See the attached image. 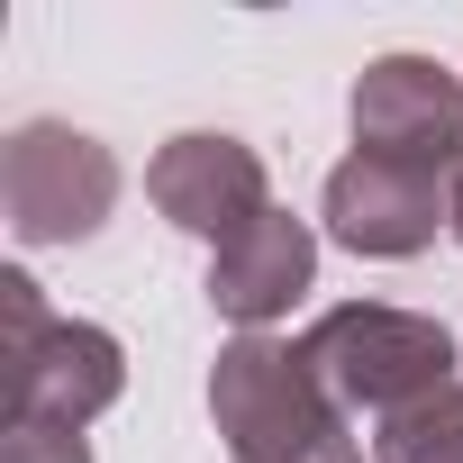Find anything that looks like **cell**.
Listing matches in <instances>:
<instances>
[{
	"label": "cell",
	"mask_w": 463,
	"mask_h": 463,
	"mask_svg": "<svg viewBox=\"0 0 463 463\" xmlns=\"http://www.w3.org/2000/svg\"><path fill=\"white\" fill-rule=\"evenodd\" d=\"M209 418L237 463H364L345 436V409L282 336H227L209 364Z\"/></svg>",
	"instance_id": "cell-1"
},
{
	"label": "cell",
	"mask_w": 463,
	"mask_h": 463,
	"mask_svg": "<svg viewBox=\"0 0 463 463\" xmlns=\"http://www.w3.org/2000/svg\"><path fill=\"white\" fill-rule=\"evenodd\" d=\"M354 155H382V164H418V173H463V82L427 55H382L354 73Z\"/></svg>",
	"instance_id": "cell-5"
},
{
	"label": "cell",
	"mask_w": 463,
	"mask_h": 463,
	"mask_svg": "<svg viewBox=\"0 0 463 463\" xmlns=\"http://www.w3.org/2000/svg\"><path fill=\"white\" fill-rule=\"evenodd\" d=\"M146 200L182 227V237H209V255H218L227 237H246V227L273 209V182H264V155H255L246 137L191 128V137H164V146H155Z\"/></svg>",
	"instance_id": "cell-7"
},
{
	"label": "cell",
	"mask_w": 463,
	"mask_h": 463,
	"mask_svg": "<svg viewBox=\"0 0 463 463\" xmlns=\"http://www.w3.org/2000/svg\"><path fill=\"white\" fill-rule=\"evenodd\" d=\"M327 237L345 255H373V264H409L436 246V227H454V182L445 173H418V164H382V155H345L327 173Z\"/></svg>",
	"instance_id": "cell-6"
},
{
	"label": "cell",
	"mask_w": 463,
	"mask_h": 463,
	"mask_svg": "<svg viewBox=\"0 0 463 463\" xmlns=\"http://www.w3.org/2000/svg\"><path fill=\"white\" fill-rule=\"evenodd\" d=\"M0 209L19 246H82L118 209V155L64 118H28L0 146Z\"/></svg>",
	"instance_id": "cell-4"
},
{
	"label": "cell",
	"mask_w": 463,
	"mask_h": 463,
	"mask_svg": "<svg viewBox=\"0 0 463 463\" xmlns=\"http://www.w3.org/2000/svg\"><path fill=\"white\" fill-rule=\"evenodd\" d=\"M0 382H10V427H46V436H82L100 409H118L128 391V345L91 318H55L46 291L28 273H0Z\"/></svg>",
	"instance_id": "cell-2"
},
{
	"label": "cell",
	"mask_w": 463,
	"mask_h": 463,
	"mask_svg": "<svg viewBox=\"0 0 463 463\" xmlns=\"http://www.w3.org/2000/svg\"><path fill=\"white\" fill-rule=\"evenodd\" d=\"M454 246H463V173H454Z\"/></svg>",
	"instance_id": "cell-11"
},
{
	"label": "cell",
	"mask_w": 463,
	"mask_h": 463,
	"mask_svg": "<svg viewBox=\"0 0 463 463\" xmlns=\"http://www.w3.org/2000/svg\"><path fill=\"white\" fill-rule=\"evenodd\" d=\"M373 463H463V382L427 391V400L400 409V418H382Z\"/></svg>",
	"instance_id": "cell-9"
},
{
	"label": "cell",
	"mask_w": 463,
	"mask_h": 463,
	"mask_svg": "<svg viewBox=\"0 0 463 463\" xmlns=\"http://www.w3.org/2000/svg\"><path fill=\"white\" fill-rule=\"evenodd\" d=\"M0 463H91L82 436H46V427H10L0 436Z\"/></svg>",
	"instance_id": "cell-10"
},
{
	"label": "cell",
	"mask_w": 463,
	"mask_h": 463,
	"mask_svg": "<svg viewBox=\"0 0 463 463\" xmlns=\"http://www.w3.org/2000/svg\"><path fill=\"white\" fill-rule=\"evenodd\" d=\"M309 373L327 382L336 409H373V418H400L418 409L427 391L454 382V336L418 309H382V300H345L327 309L309 336H300Z\"/></svg>",
	"instance_id": "cell-3"
},
{
	"label": "cell",
	"mask_w": 463,
	"mask_h": 463,
	"mask_svg": "<svg viewBox=\"0 0 463 463\" xmlns=\"http://www.w3.org/2000/svg\"><path fill=\"white\" fill-rule=\"evenodd\" d=\"M309 282H318V237H309V218H291V209H264L246 237H227L209 255V309L237 318L246 336H264Z\"/></svg>",
	"instance_id": "cell-8"
}]
</instances>
